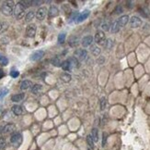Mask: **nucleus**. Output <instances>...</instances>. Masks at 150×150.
I'll use <instances>...</instances> for the list:
<instances>
[{
    "label": "nucleus",
    "mask_w": 150,
    "mask_h": 150,
    "mask_svg": "<svg viewBox=\"0 0 150 150\" xmlns=\"http://www.w3.org/2000/svg\"><path fill=\"white\" fill-rule=\"evenodd\" d=\"M15 7L16 5L13 1H5L2 5L1 11L5 16H11L12 14H14Z\"/></svg>",
    "instance_id": "f257e3e1"
},
{
    "label": "nucleus",
    "mask_w": 150,
    "mask_h": 150,
    "mask_svg": "<svg viewBox=\"0 0 150 150\" xmlns=\"http://www.w3.org/2000/svg\"><path fill=\"white\" fill-rule=\"evenodd\" d=\"M25 10H26V8L24 7V6L19 1L16 5L15 10H14V15L16 17V19L17 20H21L23 17L25 16Z\"/></svg>",
    "instance_id": "f03ea898"
},
{
    "label": "nucleus",
    "mask_w": 150,
    "mask_h": 150,
    "mask_svg": "<svg viewBox=\"0 0 150 150\" xmlns=\"http://www.w3.org/2000/svg\"><path fill=\"white\" fill-rule=\"evenodd\" d=\"M11 144L15 147H19L20 144L22 143V135L19 132H14L10 137Z\"/></svg>",
    "instance_id": "7ed1b4c3"
},
{
    "label": "nucleus",
    "mask_w": 150,
    "mask_h": 150,
    "mask_svg": "<svg viewBox=\"0 0 150 150\" xmlns=\"http://www.w3.org/2000/svg\"><path fill=\"white\" fill-rule=\"evenodd\" d=\"M48 13L47 8L45 7H41L40 8H38V10L36 11V19L38 20H43L45 19Z\"/></svg>",
    "instance_id": "20e7f679"
},
{
    "label": "nucleus",
    "mask_w": 150,
    "mask_h": 150,
    "mask_svg": "<svg viewBox=\"0 0 150 150\" xmlns=\"http://www.w3.org/2000/svg\"><path fill=\"white\" fill-rule=\"evenodd\" d=\"M36 31H37L36 25L34 23H31L29 24L26 28V34L28 37H30V38H33L36 34Z\"/></svg>",
    "instance_id": "39448f33"
},
{
    "label": "nucleus",
    "mask_w": 150,
    "mask_h": 150,
    "mask_svg": "<svg viewBox=\"0 0 150 150\" xmlns=\"http://www.w3.org/2000/svg\"><path fill=\"white\" fill-rule=\"evenodd\" d=\"M129 22H130V26L132 28H139L142 25V20L137 16H133Z\"/></svg>",
    "instance_id": "423d86ee"
},
{
    "label": "nucleus",
    "mask_w": 150,
    "mask_h": 150,
    "mask_svg": "<svg viewBox=\"0 0 150 150\" xmlns=\"http://www.w3.org/2000/svg\"><path fill=\"white\" fill-rule=\"evenodd\" d=\"M43 56H44V51H43V50H37V51H34L31 54L30 58L31 61H38L41 59Z\"/></svg>",
    "instance_id": "0eeeda50"
},
{
    "label": "nucleus",
    "mask_w": 150,
    "mask_h": 150,
    "mask_svg": "<svg viewBox=\"0 0 150 150\" xmlns=\"http://www.w3.org/2000/svg\"><path fill=\"white\" fill-rule=\"evenodd\" d=\"M106 37H105V33H104L102 31H98L96 32L94 40L97 44H102L104 41H105Z\"/></svg>",
    "instance_id": "6e6552de"
},
{
    "label": "nucleus",
    "mask_w": 150,
    "mask_h": 150,
    "mask_svg": "<svg viewBox=\"0 0 150 150\" xmlns=\"http://www.w3.org/2000/svg\"><path fill=\"white\" fill-rule=\"evenodd\" d=\"M75 56L77 57V58H78L79 60H85L87 56V52L85 49H77L75 52Z\"/></svg>",
    "instance_id": "1a4fd4ad"
},
{
    "label": "nucleus",
    "mask_w": 150,
    "mask_h": 150,
    "mask_svg": "<svg viewBox=\"0 0 150 150\" xmlns=\"http://www.w3.org/2000/svg\"><path fill=\"white\" fill-rule=\"evenodd\" d=\"M89 14H90L89 10H85V11L81 12L80 14L77 15V20H76V22H77V23H80V22H84V20L87 18V17L89 16Z\"/></svg>",
    "instance_id": "9d476101"
},
{
    "label": "nucleus",
    "mask_w": 150,
    "mask_h": 150,
    "mask_svg": "<svg viewBox=\"0 0 150 150\" xmlns=\"http://www.w3.org/2000/svg\"><path fill=\"white\" fill-rule=\"evenodd\" d=\"M93 43V37L91 35H87L85 37H83V39L81 41V45L84 47H87Z\"/></svg>",
    "instance_id": "9b49d317"
},
{
    "label": "nucleus",
    "mask_w": 150,
    "mask_h": 150,
    "mask_svg": "<svg viewBox=\"0 0 150 150\" xmlns=\"http://www.w3.org/2000/svg\"><path fill=\"white\" fill-rule=\"evenodd\" d=\"M129 20H130V19H129V16L128 15H123L122 17H120L119 20H117V22H118L120 27H124L129 22Z\"/></svg>",
    "instance_id": "f8f14e48"
},
{
    "label": "nucleus",
    "mask_w": 150,
    "mask_h": 150,
    "mask_svg": "<svg viewBox=\"0 0 150 150\" xmlns=\"http://www.w3.org/2000/svg\"><path fill=\"white\" fill-rule=\"evenodd\" d=\"M31 87H32V82L30 80H24L21 82V83H20V89L22 91L30 89Z\"/></svg>",
    "instance_id": "ddd939ff"
},
{
    "label": "nucleus",
    "mask_w": 150,
    "mask_h": 150,
    "mask_svg": "<svg viewBox=\"0 0 150 150\" xmlns=\"http://www.w3.org/2000/svg\"><path fill=\"white\" fill-rule=\"evenodd\" d=\"M24 97H25V94L19 93V94H16L14 95H12V97H11V100H12V102L18 103L19 101H22Z\"/></svg>",
    "instance_id": "4468645a"
},
{
    "label": "nucleus",
    "mask_w": 150,
    "mask_h": 150,
    "mask_svg": "<svg viewBox=\"0 0 150 150\" xmlns=\"http://www.w3.org/2000/svg\"><path fill=\"white\" fill-rule=\"evenodd\" d=\"M78 43H79V39L77 38V36H71L69 38V40H68V44H69V45L71 47H77V45H78Z\"/></svg>",
    "instance_id": "2eb2a0df"
},
{
    "label": "nucleus",
    "mask_w": 150,
    "mask_h": 150,
    "mask_svg": "<svg viewBox=\"0 0 150 150\" xmlns=\"http://www.w3.org/2000/svg\"><path fill=\"white\" fill-rule=\"evenodd\" d=\"M58 14H59V10H58V8L55 6H52L51 7L49 8V11H48V15L49 17H51V18H53V17H56Z\"/></svg>",
    "instance_id": "dca6fc26"
},
{
    "label": "nucleus",
    "mask_w": 150,
    "mask_h": 150,
    "mask_svg": "<svg viewBox=\"0 0 150 150\" xmlns=\"http://www.w3.org/2000/svg\"><path fill=\"white\" fill-rule=\"evenodd\" d=\"M15 131V125L12 123H7V125L3 127V132L8 133V132H12Z\"/></svg>",
    "instance_id": "f3484780"
},
{
    "label": "nucleus",
    "mask_w": 150,
    "mask_h": 150,
    "mask_svg": "<svg viewBox=\"0 0 150 150\" xmlns=\"http://www.w3.org/2000/svg\"><path fill=\"white\" fill-rule=\"evenodd\" d=\"M34 17H36V13L34 11H29V12H27V14H26V16H25V22H31V20L34 19Z\"/></svg>",
    "instance_id": "a211bd4d"
},
{
    "label": "nucleus",
    "mask_w": 150,
    "mask_h": 150,
    "mask_svg": "<svg viewBox=\"0 0 150 150\" xmlns=\"http://www.w3.org/2000/svg\"><path fill=\"white\" fill-rule=\"evenodd\" d=\"M41 90H43V85L39 84V83H36V84L32 85V87H31V93L34 94V95L39 94Z\"/></svg>",
    "instance_id": "6ab92c4d"
},
{
    "label": "nucleus",
    "mask_w": 150,
    "mask_h": 150,
    "mask_svg": "<svg viewBox=\"0 0 150 150\" xmlns=\"http://www.w3.org/2000/svg\"><path fill=\"white\" fill-rule=\"evenodd\" d=\"M12 112L15 114V115H17V116H19V115H20V114H22V112H23V109H22V107H20V106H19V105H15V106H13L12 107Z\"/></svg>",
    "instance_id": "aec40b11"
},
{
    "label": "nucleus",
    "mask_w": 150,
    "mask_h": 150,
    "mask_svg": "<svg viewBox=\"0 0 150 150\" xmlns=\"http://www.w3.org/2000/svg\"><path fill=\"white\" fill-rule=\"evenodd\" d=\"M60 79H61V80L63 81L64 82H69L70 81H71L72 77H71V75H70V74L64 72V73H62V74H61Z\"/></svg>",
    "instance_id": "412c9836"
},
{
    "label": "nucleus",
    "mask_w": 150,
    "mask_h": 150,
    "mask_svg": "<svg viewBox=\"0 0 150 150\" xmlns=\"http://www.w3.org/2000/svg\"><path fill=\"white\" fill-rule=\"evenodd\" d=\"M8 27H9V24L6 22H0V33H3L7 31Z\"/></svg>",
    "instance_id": "4be33fe9"
},
{
    "label": "nucleus",
    "mask_w": 150,
    "mask_h": 150,
    "mask_svg": "<svg viewBox=\"0 0 150 150\" xmlns=\"http://www.w3.org/2000/svg\"><path fill=\"white\" fill-rule=\"evenodd\" d=\"M62 69H63L64 70H69L70 69L72 68V66H71V63H70V61L67 59V60H65L62 62Z\"/></svg>",
    "instance_id": "5701e85b"
},
{
    "label": "nucleus",
    "mask_w": 150,
    "mask_h": 150,
    "mask_svg": "<svg viewBox=\"0 0 150 150\" xmlns=\"http://www.w3.org/2000/svg\"><path fill=\"white\" fill-rule=\"evenodd\" d=\"M101 52V48H99V47H97V45H93V47H91V53H92L93 56L98 57V56H99Z\"/></svg>",
    "instance_id": "b1692460"
},
{
    "label": "nucleus",
    "mask_w": 150,
    "mask_h": 150,
    "mask_svg": "<svg viewBox=\"0 0 150 150\" xmlns=\"http://www.w3.org/2000/svg\"><path fill=\"white\" fill-rule=\"evenodd\" d=\"M120 26H119V24H118V22H113L111 24V32H113V33H115V32H118L119 31H120Z\"/></svg>",
    "instance_id": "393cba45"
},
{
    "label": "nucleus",
    "mask_w": 150,
    "mask_h": 150,
    "mask_svg": "<svg viewBox=\"0 0 150 150\" xmlns=\"http://www.w3.org/2000/svg\"><path fill=\"white\" fill-rule=\"evenodd\" d=\"M91 136H92L94 142H98L99 141V131H98V129H96V128L92 129V132H91Z\"/></svg>",
    "instance_id": "a878e982"
},
{
    "label": "nucleus",
    "mask_w": 150,
    "mask_h": 150,
    "mask_svg": "<svg viewBox=\"0 0 150 150\" xmlns=\"http://www.w3.org/2000/svg\"><path fill=\"white\" fill-rule=\"evenodd\" d=\"M51 63H52L53 66H55V67H61V65H62V62L60 61L59 58L56 57H55L53 58H52Z\"/></svg>",
    "instance_id": "bb28decb"
},
{
    "label": "nucleus",
    "mask_w": 150,
    "mask_h": 150,
    "mask_svg": "<svg viewBox=\"0 0 150 150\" xmlns=\"http://www.w3.org/2000/svg\"><path fill=\"white\" fill-rule=\"evenodd\" d=\"M68 60L70 61V63H71L72 67H75V68H78V67H79V63H78V60H77V57H71Z\"/></svg>",
    "instance_id": "cd10ccee"
},
{
    "label": "nucleus",
    "mask_w": 150,
    "mask_h": 150,
    "mask_svg": "<svg viewBox=\"0 0 150 150\" xmlns=\"http://www.w3.org/2000/svg\"><path fill=\"white\" fill-rule=\"evenodd\" d=\"M106 98L105 97H101L99 99V107H101V110H104L105 109V107H106Z\"/></svg>",
    "instance_id": "c85d7f7f"
},
{
    "label": "nucleus",
    "mask_w": 150,
    "mask_h": 150,
    "mask_svg": "<svg viewBox=\"0 0 150 150\" xmlns=\"http://www.w3.org/2000/svg\"><path fill=\"white\" fill-rule=\"evenodd\" d=\"M87 145H89L90 148H94V140L92 138V136L91 135H87Z\"/></svg>",
    "instance_id": "c756f323"
},
{
    "label": "nucleus",
    "mask_w": 150,
    "mask_h": 150,
    "mask_svg": "<svg viewBox=\"0 0 150 150\" xmlns=\"http://www.w3.org/2000/svg\"><path fill=\"white\" fill-rule=\"evenodd\" d=\"M8 64V59L5 56H0V65L2 66H7Z\"/></svg>",
    "instance_id": "7c9ffc66"
},
{
    "label": "nucleus",
    "mask_w": 150,
    "mask_h": 150,
    "mask_svg": "<svg viewBox=\"0 0 150 150\" xmlns=\"http://www.w3.org/2000/svg\"><path fill=\"white\" fill-rule=\"evenodd\" d=\"M65 37H66V34L65 32H61L59 35H58V43L59 44H63L64 42L65 41Z\"/></svg>",
    "instance_id": "2f4dec72"
},
{
    "label": "nucleus",
    "mask_w": 150,
    "mask_h": 150,
    "mask_svg": "<svg viewBox=\"0 0 150 150\" xmlns=\"http://www.w3.org/2000/svg\"><path fill=\"white\" fill-rule=\"evenodd\" d=\"M112 45H113V42H112V40L111 39H108L106 41V43H105V47L107 49H111L112 47Z\"/></svg>",
    "instance_id": "473e14b6"
},
{
    "label": "nucleus",
    "mask_w": 150,
    "mask_h": 150,
    "mask_svg": "<svg viewBox=\"0 0 150 150\" xmlns=\"http://www.w3.org/2000/svg\"><path fill=\"white\" fill-rule=\"evenodd\" d=\"M8 93V90L7 88H1L0 89V98L5 97V95Z\"/></svg>",
    "instance_id": "72a5a7b5"
},
{
    "label": "nucleus",
    "mask_w": 150,
    "mask_h": 150,
    "mask_svg": "<svg viewBox=\"0 0 150 150\" xmlns=\"http://www.w3.org/2000/svg\"><path fill=\"white\" fill-rule=\"evenodd\" d=\"M19 72H18V70H11V72H10V76L12 78L19 77Z\"/></svg>",
    "instance_id": "f704fd0d"
},
{
    "label": "nucleus",
    "mask_w": 150,
    "mask_h": 150,
    "mask_svg": "<svg viewBox=\"0 0 150 150\" xmlns=\"http://www.w3.org/2000/svg\"><path fill=\"white\" fill-rule=\"evenodd\" d=\"M20 3L24 6L25 8H27L29 7H31L32 5V1H20Z\"/></svg>",
    "instance_id": "c9c22d12"
},
{
    "label": "nucleus",
    "mask_w": 150,
    "mask_h": 150,
    "mask_svg": "<svg viewBox=\"0 0 150 150\" xmlns=\"http://www.w3.org/2000/svg\"><path fill=\"white\" fill-rule=\"evenodd\" d=\"M5 147H6V139L0 138V150H2Z\"/></svg>",
    "instance_id": "e433bc0d"
},
{
    "label": "nucleus",
    "mask_w": 150,
    "mask_h": 150,
    "mask_svg": "<svg viewBox=\"0 0 150 150\" xmlns=\"http://www.w3.org/2000/svg\"><path fill=\"white\" fill-rule=\"evenodd\" d=\"M106 142H107V133L103 132V134H102V147H105Z\"/></svg>",
    "instance_id": "4c0bfd02"
},
{
    "label": "nucleus",
    "mask_w": 150,
    "mask_h": 150,
    "mask_svg": "<svg viewBox=\"0 0 150 150\" xmlns=\"http://www.w3.org/2000/svg\"><path fill=\"white\" fill-rule=\"evenodd\" d=\"M110 24L109 23H103L101 25V28H102V30L103 31H109L110 30Z\"/></svg>",
    "instance_id": "58836bf2"
},
{
    "label": "nucleus",
    "mask_w": 150,
    "mask_h": 150,
    "mask_svg": "<svg viewBox=\"0 0 150 150\" xmlns=\"http://www.w3.org/2000/svg\"><path fill=\"white\" fill-rule=\"evenodd\" d=\"M114 11H115V13H116V14H121V13H122V12H123V7L119 5V6L116 7V8H115V10H114Z\"/></svg>",
    "instance_id": "ea45409f"
},
{
    "label": "nucleus",
    "mask_w": 150,
    "mask_h": 150,
    "mask_svg": "<svg viewBox=\"0 0 150 150\" xmlns=\"http://www.w3.org/2000/svg\"><path fill=\"white\" fill-rule=\"evenodd\" d=\"M43 1H32L33 6H40L41 4H43Z\"/></svg>",
    "instance_id": "a19ab883"
},
{
    "label": "nucleus",
    "mask_w": 150,
    "mask_h": 150,
    "mask_svg": "<svg viewBox=\"0 0 150 150\" xmlns=\"http://www.w3.org/2000/svg\"><path fill=\"white\" fill-rule=\"evenodd\" d=\"M126 4H127V7H129V8H132L133 7H134V3H133L132 1H127Z\"/></svg>",
    "instance_id": "79ce46f5"
},
{
    "label": "nucleus",
    "mask_w": 150,
    "mask_h": 150,
    "mask_svg": "<svg viewBox=\"0 0 150 150\" xmlns=\"http://www.w3.org/2000/svg\"><path fill=\"white\" fill-rule=\"evenodd\" d=\"M97 61H98V63H99V64H103V62H104V57H99Z\"/></svg>",
    "instance_id": "37998d69"
},
{
    "label": "nucleus",
    "mask_w": 150,
    "mask_h": 150,
    "mask_svg": "<svg viewBox=\"0 0 150 150\" xmlns=\"http://www.w3.org/2000/svg\"><path fill=\"white\" fill-rule=\"evenodd\" d=\"M4 75H5V72H4V70L2 69H0V79H2L4 77Z\"/></svg>",
    "instance_id": "c03bdc74"
},
{
    "label": "nucleus",
    "mask_w": 150,
    "mask_h": 150,
    "mask_svg": "<svg viewBox=\"0 0 150 150\" xmlns=\"http://www.w3.org/2000/svg\"><path fill=\"white\" fill-rule=\"evenodd\" d=\"M1 132H3V127L0 126V133H1Z\"/></svg>",
    "instance_id": "a18cd8bd"
}]
</instances>
